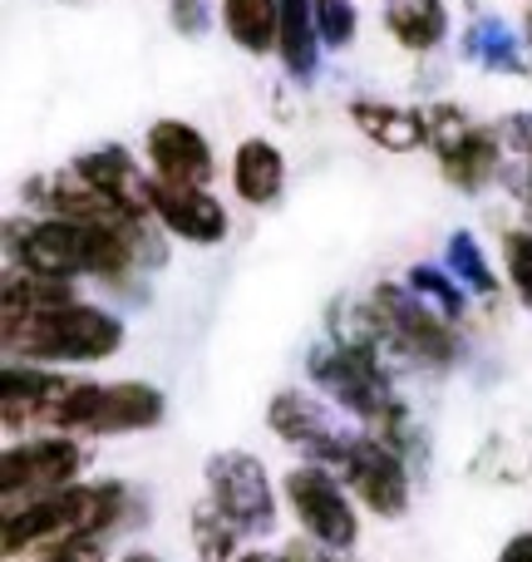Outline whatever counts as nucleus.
Here are the masks:
<instances>
[{
    "label": "nucleus",
    "mask_w": 532,
    "mask_h": 562,
    "mask_svg": "<svg viewBox=\"0 0 532 562\" xmlns=\"http://www.w3.org/2000/svg\"><path fill=\"white\" fill-rule=\"evenodd\" d=\"M148 247L144 233H118V227H99V223H75V217H49V223H10V262L20 272H39V277H59L75 281L84 272L94 277H124L128 267Z\"/></svg>",
    "instance_id": "obj_1"
},
{
    "label": "nucleus",
    "mask_w": 532,
    "mask_h": 562,
    "mask_svg": "<svg viewBox=\"0 0 532 562\" xmlns=\"http://www.w3.org/2000/svg\"><path fill=\"white\" fill-rule=\"evenodd\" d=\"M124 514L118 484H69L49 498H35L20 514H5V558H20L25 548H59L75 538H99Z\"/></svg>",
    "instance_id": "obj_2"
},
{
    "label": "nucleus",
    "mask_w": 532,
    "mask_h": 562,
    "mask_svg": "<svg viewBox=\"0 0 532 562\" xmlns=\"http://www.w3.org/2000/svg\"><path fill=\"white\" fill-rule=\"evenodd\" d=\"M124 346V326L109 311L69 301L55 311L5 316V350L30 360H104Z\"/></svg>",
    "instance_id": "obj_3"
},
{
    "label": "nucleus",
    "mask_w": 532,
    "mask_h": 562,
    "mask_svg": "<svg viewBox=\"0 0 532 562\" xmlns=\"http://www.w3.org/2000/svg\"><path fill=\"white\" fill-rule=\"evenodd\" d=\"M163 395L138 380H118V385H94V380H75L65 405L55 409V429H89V435H128V429H154L163 419Z\"/></svg>",
    "instance_id": "obj_4"
},
{
    "label": "nucleus",
    "mask_w": 532,
    "mask_h": 562,
    "mask_svg": "<svg viewBox=\"0 0 532 562\" xmlns=\"http://www.w3.org/2000/svg\"><path fill=\"white\" fill-rule=\"evenodd\" d=\"M79 464H84V454H79V445L65 435L30 439V445L5 449V464H0L5 514H20V508H30L35 498H49V494H59V488H69Z\"/></svg>",
    "instance_id": "obj_5"
},
{
    "label": "nucleus",
    "mask_w": 532,
    "mask_h": 562,
    "mask_svg": "<svg viewBox=\"0 0 532 562\" xmlns=\"http://www.w3.org/2000/svg\"><path fill=\"white\" fill-rule=\"evenodd\" d=\"M336 469L346 474L350 494L365 508H375L380 518H399L409 508V469L399 449L385 445L380 435H350Z\"/></svg>",
    "instance_id": "obj_6"
},
{
    "label": "nucleus",
    "mask_w": 532,
    "mask_h": 562,
    "mask_svg": "<svg viewBox=\"0 0 532 562\" xmlns=\"http://www.w3.org/2000/svg\"><path fill=\"white\" fill-rule=\"evenodd\" d=\"M207 488H213V508L237 528V533H267L276 524V504H271V479L262 459L247 449L207 459Z\"/></svg>",
    "instance_id": "obj_7"
},
{
    "label": "nucleus",
    "mask_w": 532,
    "mask_h": 562,
    "mask_svg": "<svg viewBox=\"0 0 532 562\" xmlns=\"http://www.w3.org/2000/svg\"><path fill=\"white\" fill-rule=\"evenodd\" d=\"M286 504L296 508L301 528L316 538L320 548H350L360 538V524H355V508H350L346 488L326 474L320 464H301L286 474Z\"/></svg>",
    "instance_id": "obj_8"
},
{
    "label": "nucleus",
    "mask_w": 532,
    "mask_h": 562,
    "mask_svg": "<svg viewBox=\"0 0 532 562\" xmlns=\"http://www.w3.org/2000/svg\"><path fill=\"white\" fill-rule=\"evenodd\" d=\"M375 316H380V330H385V340L405 346L409 356L434 360V366H444V360L459 356V336L449 330V321L439 316L429 301H419L415 291L380 286L375 291Z\"/></svg>",
    "instance_id": "obj_9"
},
{
    "label": "nucleus",
    "mask_w": 532,
    "mask_h": 562,
    "mask_svg": "<svg viewBox=\"0 0 532 562\" xmlns=\"http://www.w3.org/2000/svg\"><path fill=\"white\" fill-rule=\"evenodd\" d=\"M267 419L286 445L306 449L310 464H336L340 449H346V439H350V435H340V425L330 419V409L320 405V400L301 395V390H281V395L271 400Z\"/></svg>",
    "instance_id": "obj_10"
},
{
    "label": "nucleus",
    "mask_w": 532,
    "mask_h": 562,
    "mask_svg": "<svg viewBox=\"0 0 532 562\" xmlns=\"http://www.w3.org/2000/svg\"><path fill=\"white\" fill-rule=\"evenodd\" d=\"M154 213L168 233L188 237V243H223L227 237L223 203L193 183H163V178H154Z\"/></svg>",
    "instance_id": "obj_11"
},
{
    "label": "nucleus",
    "mask_w": 532,
    "mask_h": 562,
    "mask_svg": "<svg viewBox=\"0 0 532 562\" xmlns=\"http://www.w3.org/2000/svg\"><path fill=\"white\" fill-rule=\"evenodd\" d=\"M148 158H154L163 183L203 188L213 178V148H207V138L193 124H178V119H158L148 128Z\"/></svg>",
    "instance_id": "obj_12"
},
{
    "label": "nucleus",
    "mask_w": 532,
    "mask_h": 562,
    "mask_svg": "<svg viewBox=\"0 0 532 562\" xmlns=\"http://www.w3.org/2000/svg\"><path fill=\"white\" fill-rule=\"evenodd\" d=\"M75 390V380L49 375V370H25L10 366L5 385H0V405H5V429H25V425H55V409L65 405V395Z\"/></svg>",
    "instance_id": "obj_13"
},
{
    "label": "nucleus",
    "mask_w": 532,
    "mask_h": 562,
    "mask_svg": "<svg viewBox=\"0 0 532 562\" xmlns=\"http://www.w3.org/2000/svg\"><path fill=\"white\" fill-rule=\"evenodd\" d=\"M75 173L84 178L89 188H99L104 198H114L118 207H128L134 217H148L154 213V183L134 168V158L124 148H94L75 164Z\"/></svg>",
    "instance_id": "obj_14"
},
{
    "label": "nucleus",
    "mask_w": 532,
    "mask_h": 562,
    "mask_svg": "<svg viewBox=\"0 0 532 562\" xmlns=\"http://www.w3.org/2000/svg\"><path fill=\"white\" fill-rule=\"evenodd\" d=\"M350 119L360 124V134H370L380 148L389 154H409V148L429 144V124L419 109H395V104H375V99H355Z\"/></svg>",
    "instance_id": "obj_15"
},
{
    "label": "nucleus",
    "mask_w": 532,
    "mask_h": 562,
    "mask_svg": "<svg viewBox=\"0 0 532 562\" xmlns=\"http://www.w3.org/2000/svg\"><path fill=\"white\" fill-rule=\"evenodd\" d=\"M439 164H444V178L454 188H484L488 178L498 173V134H488V128H468L464 138H454V144L439 154Z\"/></svg>",
    "instance_id": "obj_16"
},
{
    "label": "nucleus",
    "mask_w": 532,
    "mask_h": 562,
    "mask_svg": "<svg viewBox=\"0 0 532 562\" xmlns=\"http://www.w3.org/2000/svg\"><path fill=\"white\" fill-rule=\"evenodd\" d=\"M281 178H286V164H281V154L267 144V138H247V144L237 148L233 183H237V193H242L247 203L267 207L271 198L281 193Z\"/></svg>",
    "instance_id": "obj_17"
},
{
    "label": "nucleus",
    "mask_w": 532,
    "mask_h": 562,
    "mask_svg": "<svg viewBox=\"0 0 532 562\" xmlns=\"http://www.w3.org/2000/svg\"><path fill=\"white\" fill-rule=\"evenodd\" d=\"M316 40H320V25H316V0H281V59H286L291 75L306 79L316 69Z\"/></svg>",
    "instance_id": "obj_18"
},
{
    "label": "nucleus",
    "mask_w": 532,
    "mask_h": 562,
    "mask_svg": "<svg viewBox=\"0 0 532 562\" xmlns=\"http://www.w3.org/2000/svg\"><path fill=\"white\" fill-rule=\"evenodd\" d=\"M227 35L252 55H267V45L281 40V0H223Z\"/></svg>",
    "instance_id": "obj_19"
},
{
    "label": "nucleus",
    "mask_w": 532,
    "mask_h": 562,
    "mask_svg": "<svg viewBox=\"0 0 532 562\" xmlns=\"http://www.w3.org/2000/svg\"><path fill=\"white\" fill-rule=\"evenodd\" d=\"M385 20H389V30H395L399 45H409V49L439 45V40H444V25H449V15H444L439 0H389Z\"/></svg>",
    "instance_id": "obj_20"
},
{
    "label": "nucleus",
    "mask_w": 532,
    "mask_h": 562,
    "mask_svg": "<svg viewBox=\"0 0 532 562\" xmlns=\"http://www.w3.org/2000/svg\"><path fill=\"white\" fill-rule=\"evenodd\" d=\"M449 267H454V277L464 281V286H474L478 296H494V291H498V277L488 272L484 252H478V243L468 233L449 237Z\"/></svg>",
    "instance_id": "obj_21"
},
{
    "label": "nucleus",
    "mask_w": 532,
    "mask_h": 562,
    "mask_svg": "<svg viewBox=\"0 0 532 562\" xmlns=\"http://www.w3.org/2000/svg\"><path fill=\"white\" fill-rule=\"evenodd\" d=\"M409 286H415V296L429 301V306H434L444 321H454L459 311H464V291L439 272V267H415V272H409Z\"/></svg>",
    "instance_id": "obj_22"
},
{
    "label": "nucleus",
    "mask_w": 532,
    "mask_h": 562,
    "mask_svg": "<svg viewBox=\"0 0 532 562\" xmlns=\"http://www.w3.org/2000/svg\"><path fill=\"white\" fill-rule=\"evenodd\" d=\"M468 49H474V59H484V65H494V69H518L513 35H508L498 20H478V25L468 30Z\"/></svg>",
    "instance_id": "obj_23"
},
{
    "label": "nucleus",
    "mask_w": 532,
    "mask_h": 562,
    "mask_svg": "<svg viewBox=\"0 0 532 562\" xmlns=\"http://www.w3.org/2000/svg\"><path fill=\"white\" fill-rule=\"evenodd\" d=\"M316 25L326 45H350L355 40V5L350 0H316Z\"/></svg>",
    "instance_id": "obj_24"
},
{
    "label": "nucleus",
    "mask_w": 532,
    "mask_h": 562,
    "mask_svg": "<svg viewBox=\"0 0 532 562\" xmlns=\"http://www.w3.org/2000/svg\"><path fill=\"white\" fill-rule=\"evenodd\" d=\"M503 262H508V277H513L518 296L532 306V233H508L503 237Z\"/></svg>",
    "instance_id": "obj_25"
},
{
    "label": "nucleus",
    "mask_w": 532,
    "mask_h": 562,
    "mask_svg": "<svg viewBox=\"0 0 532 562\" xmlns=\"http://www.w3.org/2000/svg\"><path fill=\"white\" fill-rule=\"evenodd\" d=\"M39 562H104V543H99V538H75V543L45 548Z\"/></svg>",
    "instance_id": "obj_26"
},
{
    "label": "nucleus",
    "mask_w": 532,
    "mask_h": 562,
    "mask_svg": "<svg viewBox=\"0 0 532 562\" xmlns=\"http://www.w3.org/2000/svg\"><path fill=\"white\" fill-rule=\"evenodd\" d=\"M503 144H513L518 154H528L532 158V114H513V119H503Z\"/></svg>",
    "instance_id": "obj_27"
},
{
    "label": "nucleus",
    "mask_w": 532,
    "mask_h": 562,
    "mask_svg": "<svg viewBox=\"0 0 532 562\" xmlns=\"http://www.w3.org/2000/svg\"><path fill=\"white\" fill-rule=\"evenodd\" d=\"M173 20H178V30H203V0H173Z\"/></svg>",
    "instance_id": "obj_28"
},
{
    "label": "nucleus",
    "mask_w": 532,
    "mask_h": 562,
    "mask_svg": "<svg viewBox=\"0 0 532 562\" xmlns=\"http://www.w3.org/2000/svg\"><path fill=\"white\" fill-rule=\"evenodd\" d=\"M498 562H532V533H518L513 543L503 548V558H498Z\"/></svg>",
    "instance_id": "obj_29"
},
{
    "label": "nucleus",
    "mask_w": 532,
    "mask_h": 562,
    "mask_svg": "<svg viewBox=\"0 0 532 562\" xmlns=\"http://www.w3.org/2000/svg\"><path fill=\"white\" fill-rule=\"evenodd\" d=\"M118 562H158L154 553H128V558H118Z\"/></svg>",
    "instance_id": "obj_30"
},
{
    "label": "nucleus",
    "mask_w": 532,
    "mask_h": 562,
    "mask_svg": "<svg viewBox=\"0 0 532 562\" xmlns=\"http://www.w3.org/2000/svg\"><path fill=\"white\" fill-rule=\"evenodd\" d=\"M296 562H336V558H326V553H306V558H296Z\"/></svg>",
    "instance_id": "obj_31"
},
{
    "label": "nucleus",
    "mask_w": 532,
    "mask_h": 562,
    "mask_svg": "<svg viewBox=\"0 0 532 562\" xmlns=\"http://www.w3.org/2000/svg\"><path fill=\"white\" fill-rule=\"evenodd\" d=\"M528 40H532V10H528Z\"/></svg>",
    "instance_id": "obj_32"
},
{
    "label": "nucleus",
    "mask_w": 532,
    "mask_h": 562,
    "mask_svg": "<svg viewBox=\"0 0 532 562\" xmlns=\"http://www.w3.org/2000/svg\"><path fill=\"white\" fill-rule=\"evenodd\" d=\"M528 203H532V178H528Z\"/></svg>",
    "instance_id": "obj_33"
}]
</instances>
